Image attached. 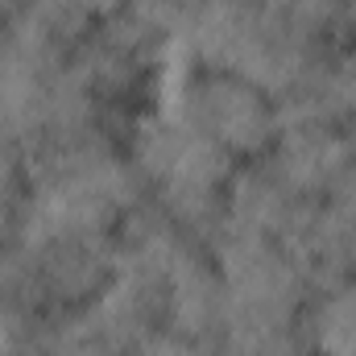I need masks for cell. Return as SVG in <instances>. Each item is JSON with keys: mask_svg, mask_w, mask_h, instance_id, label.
I'll return each instance as SVG.
<instances>
[{"mask_svg": "<svg viewBox=\"0 0 356 356\" xmlns=\"http://www.w3.org/2000/svg\"><path fill=\"white\" fill-rule=\"evenodd\" d=\"M315 199H302L286 178L269 166V158L257 162H241L236 175L228 178L224 191V224L253 232V236H269V241H286L294 232V224L307 216Z\"/></svg>", "mask_w": 356, "mask_h": 356, "instance_id": "cell-5", "label": "cell"}, {"mask_svg": "<svg viewBox=\"0 0 356 356\" xmlns=\"http://www.w3.org/2000/svg\"><path fill=\"white\" fill-rule=\"evenodd\" d=\"M211 261L224 277L228 311H269V315H298L311 298V286L294 257L269 241L241 228H220L207 245Z\"/></svg>", "mask_w": 356, "mask_h": 356, "instance_id": "cell-2", "label": "cell"}, {"mask_svg": "<svg viewBox=\"0 0 356 356\" xmlns=\"http://www.w3.org/2000/svg\"><path fill=\"white\" fill-rule=\"evenodd\" d=\"M224 323H228L224 277L199 241H186L166 269V327L186 340L220 348Z\"/></svg>", "mask_w": 356, "mask_h": 356, "instance_id": "cell-4", "label": "cell"}, {"mask_svg": "<svg viewBox=\"0 0 356 356\" xmlns=\"http://www.w3.org/2000/svg\"><path fill=\"white\" fill-rule=\"evenodd\" d=\"M129 356H220V348H211L203 340H186V336H178L170 327H158V332H149Z\"/></svg>", "mask_w": 356, "mask_h": 356, "instance_id": "cell-7", "label": "cell"}, {"mask_svg": "<svg viewBox=\"0 0 356 356\" xmlns=\"http://www.w3.org/2000/svg\"><path fill=\"white\" fill-rule=\"evenodd\" d=\"M302 336L311 356H356V277L311 290L302 307Z\"/></svg>", "mask_w": 356, "mask_h": 356, "instance_id": "cell-6", "label": "cell"}, {"mask_svg": "<svg viewBox=\"0 0 356 356\" xmlns=\"http://www.w3.org/2000/svg\"><path fill=\"white\" fill-rule=\"evenodd\" d=\"M29 269H33V290L42 311H79L108 286L116 269L112 236H46L38 245H21Z\"/></svg>", "mask_w": 356, "mask_h": 356, "instance_id": "cell-3", "label": "cell"}, {"mask_svg": "<svg viewBox=\"0 0 356 356\" xmlns=\"http://www.w3.org/2000/svg\"><path fill=\"white\" fill-rule=\"evenodd\" d=\"M149 108L178 116L182 124H191L199 137H207L236 162L266 158L282 133L277 99L266 88H257L253 79H241L232 71H211V67H195L175 95H166L162 104H149Z\"/></svg>", "mask_w": 356, "mask_h": 356, "instance_id": "cell-1", "label": "cell"}, {"mask_svg": "<svg viewBox=\"0 0 356 356\" xmlns=\"http://www.w3.org/2000/svg\"><path fill=\"white\" fill-rule=\"evenodd\" d=\"M79 4L88 8V13H91V17H95V21H99V17H112L116 8H124L129 0H79Z\"/></svg>", "mask_w": 356, "mask_h": 356, "instance_id": "cell-8", "label": "cell"}]
</instances>
